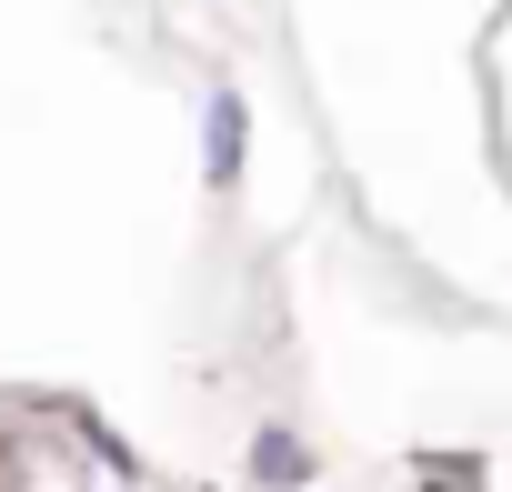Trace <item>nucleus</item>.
I'll list each match as a JSON object with an SVG mask.
<instances>
[{
    "mask_svg": "<svg viewBox=\"0 0 512 492\" xmlns=\"http://www.w3.org/2000/svg\"><path fill=\"white\" fill-rule=\"evenodd\" d=\"M241 171V91H211V181Z\"/></svg>",
    "mask_w": 512,
    "mask_h": 492,
    "instance_id": "nucleus-1",
    "label": "nucleus"
},
{
    "mask_svg": "<svg viewBox=\"0 0 512 492\" xmlns=\"http://www.w3.org/2000/svg\"><path fill=\"white\" fill-rule=\"evenodd\" d=\"M262 472H272V482H282V472L302 482V442H282V432H272V442H262Z\"/></svg>",
    "mask_w": 512,
    "mask_h": 492,
    "instance_id": "nucleus-2",
    "label": "nucleus"
}]
</instances>
